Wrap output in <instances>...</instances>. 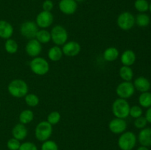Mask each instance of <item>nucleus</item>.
Instances as JSON below:
<instances>
[{
    "label": "nucleus",
    "mask_w": 151,
    "mask_h": 150,
    "mask_svg": "<svg viewBox=\"0 0 151 150\" xmlns=\"http://www.w3.org/2000/svg\"><path fill=\"white\" fill-rule=\"evenodd\" d=\"M9 94L16 98H22L28 94V85L25 81L20 79H13L7 86Z\"/></svg>",
    "instance_id": "obj_1"
},
{
    "label": "nucleus",
    "mask_w": 151,
    "mask_h": 150,
    "mask_svg": "<svg viewBox=\"0 0 151 150\" xmlns=\"http://www.w3.org/2000/svg\"><path fill=\"white\" fill-rule=\"evenodd\" d=\"M130 104L125 99H116L112 104V112L116 118L126 119L129 116Z\"/></svg>",
    "instance_id": "obj_2"
},
{
    "label": "nucleus",
    "mask_w": 151,
    "mask_h": 150,
    "mask_svg": "<svg viewBox=\"0 0 151 150\" xmlns=\"http://www.w3.org/2000/svg\"><path fill=\"white\" fill-rule=\"evenodd\" d=\"M31 71L35 74L43 76L48 73L50 70V64L46 59L43 57H34L29 63Z\"/></svg>",
    "instance_id": "obj_3"
},
{
    "label": "nucleus",
    "mask_w": 151,
    "mask_h": 150,
    "mask_svg": "<svg viewBox=\"0 0 151 150\" xmlns=\"http://www.w3.org/2000/svg\"><path fill=\"white\" fill-rule=\"evenodd\" d=\"M137 136L133 132H124L119 136L118 145L122 150H132L137 144Z\"/></svg>",
    "instance_id": "obj_4"
},
{
    "label": "nucleus",
    "mask_w": 151,
    "mask_h": 150,
    "mask_svg": "<svg viewBox=\"0 0 151 150\" xmlns=\"http://www.w3.org/2000/svg\"><path fill=\"white\" fill-rule=\"evenodd\" d=\"M52 133V125L48 121H41L35 127V138L40 141H46L50 138Z\"/></svg>",
    "instance_id": "obj_5"
},
{
    "label": "nucleus",
    "mask_w": 151,
    "mask_h": 150,
    "mask_svg": "<svg viewBox=\"0 0 151 150\" xmlns=\"http://www.w3.org/2000/svg\"><path fill=\"white\" fill-rule=\"evenodd\" d=\"M51 40L57 46H62L66 43L68 40V32L61 25H56L52 29Z\"/></svg>",
    "instance_id": "obj_6"
},
{
    "label": "nucleus",
    "mask_w": 151,
    "mask_h": 150,
    "mask_svg": "<svg viewBox=\"0 0 151 150\" xmlns=\"http://www.w3.org/2000/svg\"><path fill=\"white\" fill-rule=\"evenodd\" d=\"M116 23L122 30H130L135 24V17L130 12H123L119 15Z\"/></svg>",
    "instance_id": "obj_7"
},
{
    "label": "nucleus",
    "mask_w": 151,
    "mask_h": 150,
    "mask_svg": "<svg viewBox=\"0 0 151 150\" xmlns=\"http://www.w3.org/2000/svg\"><path fill=\"white\" fill-rule=\"evenodd\" d=\"M116 93L119 98L127 99L134 95L135 93V88L131 82L124 81L116 87Z\"/></svg>",
    "instance_id": "obj_8"
},
{
    "label": "nucleus",
    "mask_w": 151,
    "mask_h": 150,
    "mask_svg": "<svg viewBox=\"0 0 151 150\" xmlns=\"http://www.w3.org/2000/svg\"><path fill=\"white\" fill-rule=\"evenodd\" d=\"M38 31V26L36 23L32 21H24L20 26V32L22 35L29 39L35 38L36 34Z\"/></svg>",
    "instance_id": "obj_9"
},
{
    "label": "nucleus",
    "mask_w": 151,
    "mask_h": 150,
    "mask_svg": "<svg viewBox=\"0 0 151 150\" xmlns=\"http://www.w3.org/2000/svg\"><path fill=\"white\" fill-rule=\"evenodd\" d=\"M53 20H54V18H53V15L52 14L51 12L43 10L41 13H38V16H36V21L35 22L38 27L45 29V28L51 26L52 24L53 23Z\"/></svg>",
    "instance_id": "obj_10"
},
{
    "label": "nucleus",
    "mask_w": 151,
    "mask_h": 150,
    "mask_svg": "<svg viewBox=\"0 0 151 150\" xmlns=\"http://www.w3.org/2000/svg\"><path fill=\"white\" fill-rule=\"evenodd\" d=\"M41 50H42L41 44L35 38L29 40L25 47L26 53L29 57H38L41 52Z\"/></svg>",
    "instance_id": "obj_11"
},
{
    "label": "nucleus",
    "mask_w": 151,
    "mask_h": 150,
    "mask_svg": "<svg viewBox=\"0 0 151 150\" xmlns=\"http://www.w3.org/2000/svg\"><path fill=\"white\" fill-rule=\"evenodd\" d=\"M109 128L113 133L122 134L126 130L127 122L123 119L115 118L109 122Z\"/></svg>",
    "instance_id": "obj_12"
},
{
    "label": "nucleus",
    "mask_w": 151,
    "mask_h": 150,
    "mask_svg": "<svg viewBox=\"0 0 151 150\" xmlns=\"http://www.w3.org/2000/svg\"><path fill=\"white\" fill-rule=\"evenodd\" d=\"M81 50V46L79 43L76 41H69L63 44L62 51L63 54L68 57H75L78 55Z\"/></svg>",
    "instance_id": "obj_13"
},
{
    "label": "nucleus",
    "mask_w": 151,
    "mask_h": 150,
    "mask_svg": "<svg viewBox=\"0 0 151 150\" xmlns=\"http://www.w3.org/2000/svg\"><path fill=\"white\" fill-rule=\"evenodd\" d=\"M59 9L66 15H72L76 12L78 4L75 0H60L58 4Z\"/></svg>",
    "instance_id": "obj_14"
},
{
    "label": "nucleus",
    "mask_w": 151,
    "mask_h": 150,
    "mask_svg": "<svg viewBox=\"0 0 151 150\" xmlns=\"http://www.w3.org/2000/svg\"><path fill=\"white\" fill-rule=\"evenodd\" d=\"M13 34V27L10 23L4 20H0V38L9 39Z\"/></svg>",
    "instance_id": "obj_15"
},
{
    "label": "nucleus",
    "mask_w": 151,
    "mask_h": 150,
    "mask_svg": "<svg viewBox=\"0 0 151 150\" xmlns=\"http://www.w3.org/2000/svg\"><path fill=\"white\" fill-rule=\"evenodd\" d=\"M134 88L139 92H147L150 89L151 84L149 79L144 76H139L135 79L134 83Z\"/></svg>",
    "instance_id": "obj_16"
},
{
    "label": "nucleus",
    "mask_w": 151,
    "mask_h": 150,
    "mask_svg": "<svg viewBox=\"0 0 151 150\" xmlns=\"http://www.w3.org/2000/svg\"><path fill=\"white\" fill-rule=\"evenodd\" d=\"M27 129L25 126V125L22 123L15 125L14 127L12 129V135H13V138L19 140V141L25 139L26 137L27 136Z\"/></svg>",
    "instance_id": "obj_17"
},
{
    "label": "nucleus",
    "mask_w": 151,
    "mask_h": 150,
    "mask_svg": "<svg viewBox=\"0 0 151 150\" xmlns=\"http://www.w3.org/2000/svg\"><path fill=\"white\" fill-rule=\"evenodd\" d=\"M139 142L144 146H151V128H143L138 135Z\"/></svg>",
    "instance_id": "obj_18"
},
{
    "label": "nucleus",
    "mask_w": 151,
    "mask_h": 150,
    "mask_svg": "<svg viewBox=\"0 0 151 150\" xmlns=\"http://www.w3.org/2000/svg\"><path fill=\"white\" fill-rule=\"evenodd\" d=\"M137 59L135 52L131 49L125 50L122 54L120 57V60L123 66H131L134 64Z\"/></svg>",
    "instance_id": "obj_19"
},
{
    "label": "nucleus",
    "mask_w": 151,
    "mask_h": 150,
    "mask_svg": "<svg viewBox=\"0 0 151 150\" xmlns=\"http://www.w3.org/2000/svg\"><path fill=\"white\" fill-rule=\"evenodd\" d=\"M119 50L115 47H109L103 52V57L106 61L112 62L116 60L119 57Z\"/></svg>",
    "instance_id": "obj_20"
},
{
    "label": "nucleus",
    "mask_w": 151,
    "mask_h": 150,
    "mask_svg": "<svg viewBox=\"0 0 151 150\" xmlns=\"http://www.w3.org/2000/svg\"><path fill=\"white\" fill-rule=\"evenodd\" d=\"M63 57V51L58 46H55L50 48L48 51V57L52 61H58Z\"/></svg>",
    "instance_id": "obj_21"
},
{
    "label": "nucleus",
    "mask_w": 151,
    "mask_h": 150,
    "mask_svg": "<svg viewBox=\"0 0 151 150\" xmlns=\"http://www.w3.org/2000/svg\"><path fill=\"white\" fill-rule=\"evenodd\" d=\"M119 76L124 81L131 82L134 78V71L131 66H123L119 69Z\"/></svg>",
    "instance_id": "obj_22"
},
{
    "label": "nucleus",
    "mask_w": 151,
    "mask_h": 150,
    "mask_svg": "<svg viewBox=\"0 0 151 150\" xmlns=\"http://www.w3.org/2000/svg\"><path fill=\"white\" fill-rule=\"evenodd\" d=\"M139 104L145 108L151 107V93L149 91L142 93L139 96Z\"/></svg>",
    "instance_id": "obj_23"
},
{
    "label": "nucleus",
    "mask_w": 151,
    "mask_h": 150,
    "mask_svg": "<svg viewBox=\"0 0 151 150\" xmlns=\"http://www.w3.org/2000/svg\"><path fill=\"white\" fill-rule=\"evenodd\" d=\"M34 119V113L30 110H24L19 115V121L23 124H29Z\"/></svg>",
    "instance_id": "obj_24"
},
{
    "label": "nucleus",
    "mask_w": 151,
    "mask_h": 150,
    "mask_svg": "<svg viewBox=\"0 0 151 150\" xmlns=\"http://www.w3.org/2000/svg\"><path fill=\"white\" fill-rule=\"evenodd\" d=\"M150 19L147 14L145 13H140L135 18V24L140 27H145L150 24Z\"/></svg>",
    "instance_id": "obj_25"
},
{
    "label": "nucleus",
    "mask_w": 151,
    "mask_h": 150,
    "mask_svg": "<svg viewBox=\"0 0 151 150\" xmlns=\"http://www.w3.org/2000/svg\"><path fill=\"white\" fill-rule=\"evenodd\" d=\"M35 39L38 40L41 44H47L51 41V34L46 29H41L37 32Z\"/></svg>",
    "instance_id": "obj_26"
},
{
    "label": "nucleus",
    "mask_w": 151,
    "mask_h": 150,
    "mask_svg": "<svg viewBox=\"0 0 151 150\" xmlns=\"http://www.w3.org/2000/svg\"><path fill=\"white\" fill-rule=\"evenodd\" d=\"M18 44L15 40L9 38L7 39L4 44V49L5 51L9 54H15L18 51Z\"/></svg>",
    "instance_id": "obj_27"
},
{
    "label": "nucleus",
    "mask_w": 151,
    "mask_h": 150,
    "mask_svg": "<svg viewBox=\"0 0 151 150\" xmlns=\"http://www.w3.org/2000/svg\"><path fill=\"white\" fill-rule=\"evenodd\" d=\"M134 7L139 13H145L149 10V3L147 0H136Z\"/></svg>",
    "instance_id": "obj_28"
},
{
    "label": "nucleus",
    "mask_w": 151,
    "mask_h": 150,
    "mask_svg": "<svg viewBox=\"0 0 151 150\" xmlns=\"http://www.w3.org/2000/svg\"><path fill=\"white\" fill-rule=\"evenodd\" d=\"M25 102L29 107H36L39 104V98L34 94H27L25 96Z\"/></svg>",
    "instance_id": "obj_29"
},
{
    "label": "nucleus",
    "mask_w": 151,
    "mask_h": 150,
    "mask_svg": "<svg viewBox=\"0 0 151 150\" xmlns=\"http://www.w3.org/2000/svg\"><path fill=\"white\" fill-rule=\"evenodd\" d=\"M60 114L58 111H52L47 116V121L52 125H55L60 121Z\"/></svg>",
    "instance_id": "obj_30"
},
{
    "label": "nucleus",
    "mask_w": 151,
    "mask_h": 150,
    "mask_svg": "<svg viewBox=\"0 0 151 150\" xmlns=\"http://www.w3.org/2000/svg\"><path fill=\"white\" fill-rule=\"evenodd\" d=\"M142 109L139 105H134L130 108L129 116H131L132 118H134V119H137V118L142 116Z\"/></svg>",
    "instance_id": "obj_31"
},
{
    "label": "nucleus",
    "mask_w": 151,
    "mask_h": 150,
    "mask_svg": "<svg viewBox=\"0 0 151 150\" xmlns=\"http://www.w3.org/2000/svg\"><path fill=\"white\" fill-rule=\"evenodd\" d=\"M41 150H58V146L55 141L47 140L41 146Z\"/></svg>",
    "instance_id": "obj_32"
},
{
    "label": "nucleus",
    "mask_w": 151,
    "mask_h": 150,
    "mask_svg": "<svg viewBox=\"0 0 151 150\" xmlns=\"http://www.w3.org/2000/svg\"><path fill=\"white\" fill-rule=\"evenodd\" d=\"M147 124V120H146L145 117L142 116L135 119V121H134V126H135L136 128L139 129H143V128H145Z\"/></svg>",
    "instance_id": "obj_33"
},
{
    "label": "nucleus",
    "mask_w": 151,
    "mask_h": 150,
    "mask_svg": "<svg viewBox=\"0 0 151 150\" xmlns=\"http://www.w3.org/2000/svg\"><path fill=\"white\" fill-rule=\"evenodd\" d=\"M20 146L21 144L19 140L14 138L9 139L7 143V146L10 150H19Z\"/></svg>",
    "instance_id": "obj_34"
},
{
    "label": "nucleus",
    "mask_w": 151,
    "mask_h": 150,
    "mask_svg": "<svg viewBox=\"0 0 151 150\" xmlns=\"http://www.w3.org/2000/svg\"><path fill=\"white\" fill-rule=\"evenodd\" d=\"M19 150H38L36 145L32 142H25L21 144Z\"/></svg>",
    "instance_id": "obj_35"
},
{
    "label": "nucleus",
    "mask_w": 151,
    "mask_h": 150,
    "mask_svg": "<svg viewBox=\"0 0 151 150\" xmlns=\"http://www.w3.org/2000/svg\"><path fill=\"white\" fill-rule=\"evenodd\" d=\"M54 4L51 0H45L42 4V8L44 11L50 12L53 9Z\"/></svg>",
    "instance_id": "obj_36"
},
{
    "label": "nucleus",
    "mask_w": 151,
    "mask_h": 150,
    "mask_svg": "<svg viewBox=\"0 0 151 150\" xmlns=\"http://www.w3.org/2000/svg\"><path fill=\"white\" fill-rule=\"evenodd\" d=\"M145 119L147 120V123L151 124V107H148L145 113Z\"/></svg>",
    "instance_id": "obj_37"
},
{
    "label": "nucleus",
    "mask_w": 151,
    "mask_h": 150,
    "mask_svg": "<svg viewBox=\"0 0 151 150\" xmlns=\"http://www.w3.org/2000/svg\"><path fill=\"white\" fill-rule=\"evenodd\" d=\"M137 150H149V149L147 146H141L137 149Z\"/></svg>",
    "instance_id": "obj_38"
},
{
    "label": "nucleus",
    "mask_w": 151,
    "mask_h": 150,
    "mask_svg": "<svg viewBox=\"0 0 151 150\" xmlns=\"http://www.w3.org/2000/svg\"><path fill=\"white\" fill-rule=\"evenodd\" d=\"M76 2H82V1H83L84 0H75Z\"/></svg>",
    "instance_id": "obj_39"
},
{
    "label": "nucleus",
    "mask_w": 151,
    "mask_h": 150,
    "mask_svg": "<svg viewBox=\"0 0 151 150\" xmlns=\"http://www.w3.org/2000/svg\"><path fill=\"white\" fill-rule=\"evenodd\" d=\"M149 10H150V12L151 13V2L149 4Z\"/></svg>",
    "instance_id": "obj_40"
},
{
    "label": "nucleus",
    "mask_w": 151,
    "mask_h": 150,
    "mask_svg": "<svg viewBox=\"0 0 151 150\" xmlns=\"http://www.w3.org/2000/svg\"><path fill=\"white\" fill-rule=\"evenodd\" d=\"M0 106H1V103H0Z\"/></svg>",
    "instance_id": "obj_41"
}]
</instances>
